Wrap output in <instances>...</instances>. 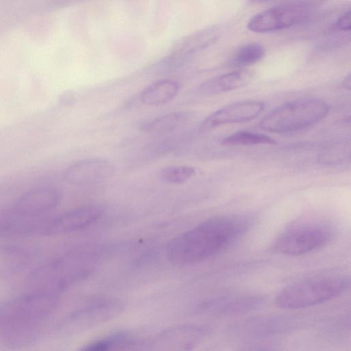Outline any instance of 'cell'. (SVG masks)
Listing matches in <instances>:
<instances>
[{
    "label": "cell",
    "instance_id": "1",
    "mask_svg": "<svg viewBox=\"0 0 351 351\" xmlns=\"http://www.w3.org/2000/svg\"><path fill=\"white\" fill-rule=\"evenodd\" d=\"M254 220L248 214L209 218L172 239L167 247V256L180 266L202 262L234 244L249 231Z\"/></svg>",
    "mask_w": 351,
    "mask_h": 351
},
{
    "label": "cell",
    "instance_id": "2",
    "mask_svg": "<svg viewBox=\"0 0 351 351\" xmlns=\"http://www.w3.org/2000/svg\"><path fill=\"white\" fill-rule=\"evenodd\" d=\"M350 276L329 271L298 280L282 289L275 298V304L284 309H300L332 300L346 291Z\"/></svg>",
    "mask_w": 351,
    "mask_h": 351
},
{
    "label": "cell",
    "instance_id": "3",
    "mask_svg": "<svg viewBox=\"0 0 351 351\" xmlns=\"http://www.w3.org/2000/svg\"><path fill=\"white\" fill-rule=\"evenodd\" d=\"M337 235L338 229L331 222L320 219L298 221L280 233L272 249L282 255L298 256L327 246Z\"/></svg>",
    "mask_w": 351,
    "mask_h": 351
},
{
    "label": "cell",
    "instance_id": "4",
    "mask_svg": "<svg viewBox=\"0 0 351 351\" xmlns=\"http://www.w3.org/2000/svg\"><path fill=\"white\" fill-rule=\"evenodd\" d=\"M328 110V104L322 99H298L271 110L262 119L260 127L273 133L295 132L319 122Z\"/></svg>",
    "mask_w": 351,
    "mask_h": 351
},
{
    "label": "cell",
    "instance_id": "5",
    "mask_svg": "<svg viewBox=\"0 0 351 351\" xmlns=\"http://www.w3.org/2000/svg\"><path fill=\"white\" fill-rule=\"evenodd\" d=\"M58 302V293L40 291L1 302L0 330L23 322H40L55 311Z\"/></svg>",
    "mask_w": 351,
    "mask_h": 351
},
{
    "label": "cell",
    "instance_id": "6",
    "mask_svg": "<svg viewBox=\"0 0 351 351\" xmlns=\"http://www.w3.org/2000/svg\"><path fill=\"white\" fill-rule=\"evenodd\" d=\"M310 10L304 3H289L269 8L253 16L247 28L256 33L271 32L295 25L304 21Z\"/></svg>",
    "mask_w": 351,
    "mask_h": 351
},
{
    "label": "cell",
    "instance_id": "7",
    "mask_svg": "<svg viewBox=\"0 0 351 351\" xmlns=\"http://www.w3.org/2000/svg\"><path fill=\"white\" fill-rule=\"evenodd\" d=\"M266 297L254 293H225L201 301L196 306L199 313L230 316L247 313L263 306Z\"/></svg>",
    "mask_w": 351,
    "mask_h": 351
},
{
    "label": "cell",
    "instance_id": "8",
    "mask_svg": "<svg viewBox=\"0 0 351 351\" xmlns=\"http://www.w3.org/2000/svg\"><path fill=\"white\" fill-rule=\"evenodd\" d=\"M102 209L95 205L83 206L68 210L41 226L39 232L45 235H61L84 229L98 220Z\"/></svg>",
    "mask_w": 351,
    "mask_h": 351
},
{
    "label": "cell",
    "instance_id": "9",
    "mask_svg": "<svg viewBox=\"0 0 351 351\" xmlns=\"http://www.w3.org/2000/svg\"><path fill=\"white\" fill-rule=\"evenodd\" d=\"M264 108L265 104L256 100L232 103L207 116L199 129L206 132L223 125L249 121L258 116Z\"/></svg>",
    "mask_w": 351,
    "mask_h": 351
},
{
    "label": "cell",
    "instance_id": "10",
    "mask_svg": "<svg viewBox=\"0 0 351 351\" xmlns=\"http://www.w3.org/2000/svg\"><path fill=\"white\" fill-rule=\"evenodd\" d=\"M203 326L186 324L167 329L157 335L149 346L155 350H183L192 349L208 335Z\"/></svg>",
    "mask_w": 351,
    "mask_h": 351
},
{
    "label": "cell",
    "instance_id": "11",
    "mask_svg": "<svg viewBox=\"0 0 351 351\" xmlns=\"http://www.w3.org/2000/svg\"><path fill=\"white\" fill-rule=\"evenodd\" d=\"M113 173L112 165L101 158H90L69 165L64 172V178L75 186H86L106 180Z\"/></svg>",
    "mask_w": 351,
    "mask_h": 351
},
{
    "label": "cell",
    "instance_id": "12",
    "mask_svg": "<svg viewBox=\"0 0 351 351\" xmlns=\"http://www.w3.org/2000/svg\"><path fill=\"white\" fill-rule=\"evenodd\" d=\"M60 199L59 192L51 188L32 189L23 194L14 206V213L19 217L31 218L52 210Z\"/></svg>",
    "mask_w": 351,
    "mask_h": 351
},
{
    "label": "cell",
    "instance_id": "13",
    "mask_svg": "<svg viewBox=\"0 0 351 351\" xmlns=\"http://www.w3.org/2000/svg\"><path fill=\"white\" fill-rule=\"evenodd\" d=\"M252 77V73L249 70L233 71L202 83L198 87L197 92L204 96L215 95L244 86L250 82Z\"/></svg>",
    "mask_w": 351,
    "mask_h": 351
},
{
    "label": "cell",
    "instance_id": "14",
    "mask_svg": "<svg viewBox=\"0 0 351 351\" xmlns=\"http://www.w3.org/2000/svg\"><path fill=\"white\" fill-rule=\"evenodd\" d=\"M31 253L24 247L0 245V280L15 275L30 263Z\"/></svg>",
    "mask_w": 351,
    "mask_h": 351
},
{
    "label": "cell",
    "instance_id": "15",
    "mask_svg": "<svg viewBox=\"0 0 351 351\" xmlns=\"http://www.w3.org/2000/svg\"><path fill=\"white\" fill-rule=\"evenodd\" d=\"M180 88V84L176 80H160L145 88L140 94V100L148 106H159L173 99Z\"/></svg>",
    "mask_w": 351,
    "mask_h": 351
},
{
    "label": "cell",
    "instance_id": "16",
    "mask_svg": "<svg viewBox=\"0 0 351 351\" xmlns=\"http://www.w3.org/2000/svg\"><path fill=\"white\" fill-rule=\"evenodd\" d=\"M120 304L114 300H101L74 313L71 319L79 320L82 325H90L106 320L120 311Z\"/></svg>",
    "mask_w": 351,
    "mask_h": 351
},
{
    "label": "cell",
    "instance_id": "17",
    "mask_svg": "<svg viewBox=\"0 0 351 351\" xmlns=\"http://www.w3.org/2000/svg\"><path fill=\"white\" fill-rule=\"evenodd\" d=\"M38 322H27L1 330L5 343L12 347L28 345L36 340L38 335Z\"/></svg>",
    "mask_w": 351,
    "mask_h": 351
},
{
    "label": "cell",
    "instance_id": "18",
    "mask_svg": "<svg viewBox=\"0 0 351 351\" xmlns=\"http://www.w3.org/2000/svg\"><path fill=\"white\" fill-rule=\"evenodd\" d=\"M189 117L186 112H169L146 121L141 125V130L154 134L169 132L186 123Z\"/></svg>",
    "mask_w": 351,
    "mask_h": 351
},
{
    "label": "cell",
    "instance_id": "19",
    "mask_svg": "<svg viewBox=\"0 0 351 351\" xmlns=\"http://www.w3.org/2000/svg\"><path fill=\"white\" fill-rule=\"evenodd\" d=\"M251 332L256 335H275L287 331L293 327V322L286 317H261L248 323Z\"/></svg>",
    "mask_w": 351,
    "mask_h": 351
},
{
    "label": "cell",
    "instance_id": "20",
    "mask_svg": "<svg viewBox=\"0 0 351 351\" xmlns=\"http://www.w3.org/2000/svg\"><path fill=\"white\" fill-rule=\"evenodd\" d=\"M265 56L264 47L253 43L241 46L232 58V64L236 67H245L261 61Z\"/></svg>",
    "mask_w": 351,
    "mask_h": 351
},
{
    "label": "cell",
    "instance_id": "21",
    "mask_svg": "<svg viewBox=\"0 0 351 351\" xmlns=\"http://www.w3.org/2000/svg\"><path fill=\"white\" fill-rule=\"evenodd\" d=\"M136 341L125 333H117L106 338L93 341L83 348V350L104 351L113 349H124L125 347L134 346Z\"/></svg>",
    "mask_w": 351,
    "mask_h": 351
},
{
    "label": "cell",
    "instance_id": "22",
    "mask_svg": "<svg viewBox=\"0 0 351 351\" xmlns=\"http://www.w3.org/2000/svg\"><path fill=\"white\" fill-rule=\"evenodd\" d=\"M223 144L228 145L247 146L258 145H274L276 142L271 136L247 131H238L223 139Z\"/></svg>",
    "mask_w": 351,
    "mask_h": 351
},
{
    "label": "cell",
    "instance_id": "23",
    "mask_svg": "<svg viewBox=\"0 0 351 351\" xmlns=\"http://www.w3.org/2000/svg\"><path fill=\"white\" fill-rule=\"evenodd\" d=\"M195 174V169L190 165H171L162 169L160 179L167 183L181 184L188 182Z\"/></svg>",
    "mask_w": 351,
    "mask_h": 351
},
{
    "label": "cell",
    "instance_id": "24",
    "mask_svg": "<svg viewBox=\"0 0 351 351\" xmlns=\"http://www.w3.org/2000/svg\"><path fill=\"white\" fill-rule=\"evenodd\" d=\"M350 16V10L346 12L336 21L334 28L338 31H349L351 28Z\"/></svg>",
    "mask_w": 351,
    "mask_h": 351
},
{
    "label": "cell",
    "instance_id": "25",
    "mask_svg": "<svg viewBox=\"0 0 351 351\" xmlns=\"http://www.w3.org/2000/svg\"><path fill=\"white\" fill-rule=\"evenodd\" d=\"M350 75L349 74L346 78L343 80L342 85L343 86L348 90L350 89Z\"/></svg>",
    "mask_w": 351,
    "mask_h": 351
},
{
    "label": "cell",
    "instance_id": "26",
    "mask_svg": "<svg viewBox=\"0 0 351 351\" xmlns=\"http://www.w3.org/2000/svg\"><path fill=\"white\" fill-rule=\"evenodd\" d=\"M252 1H254V2H267V1H271V0H252Z\"/></svg>",
    "mask_w": 351,
    "mask_h": 351
}]
</instances>
